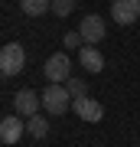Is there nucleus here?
<instances>
[{
    "mask_svg": "<svg viewBox=\"0 0 140 147\" xmlns=\"http://www.w3.org/2000/svg\"><path fill=\"white\" fill-rule=\"evenodd\" d=\"M26 65V49L20 42H7L3 49H0V75L3 79H13V75H20Z\"/></svg>",
    "mask_w": 140,
    "mask_h": 147,
    "instance_id": "1",
    "label": "nucleus"
},
{
    "mask_svg": "<svg viewBox=\"0 0 140 147\" xmlns=\"http://www.w3.org/2000/svg\"><path fill=\"white\" fill-rule=\"evenodd\" d=\"M72 92L65 88V85H56L49 82V88L42 92V108H46V115H65L68 108H72Z\"/></svg>",
    "mask_w": 140,
    "mask_h": 147,
    "instance_id": "2",
    "label": "nucleus"
},
{
    "mask_svg": "<svg viewBox=\"0 0 140 147\" xmlns=\"http://www.w3.org/2000/svg\"><path fill=\"white\" fill-rule=\"evenodd\" d=\"M42 75H46L49 82H56V85H65L68 79H72V62H68V56H65V53L49 56V59H46V69H42Z\"/></svg>",
    "mask_w": 140,
    "mask_h": 147,
    "instance_id": "3",
    "label": "nucleus"
},
{
    "mask_svg": "<svg viewBox=\"0 0 140 147\" xmlns=\"http://www.w3.org/2000/svg\"><path fill=\"white\" fill-rule=\"evenodd\" d=\"M111 16H114V23H121V26L137 23L140 20V0H114L111 3Z\"/></svg>",
    "mask_w": 140,
    "mask_h": 147,
    "instance_id": "4",
    "label": "nucleus"
},
{
    "mask_svg": "<svg viewBox=\"0 0 140 147\" xmlns=\"http://www.w3.org/2000/svg\"><path fill=\"white\" fill-rule=\"evenodd\" d=\"M13 105L20 111V118H33V115H39V108H42V95H36L33 88H20L13 95Z\"/></svg>",
    "mask_w": 140,
    "mask_h": 147,
    "instance_id": "5",
    "label": "nucleus"
},
{
    "mask_svg": "<svg viewBox=\"0 0 140 147\" xmlns=\"http://www.w3.org/2000/svg\"><path fill=\"white\" fill-rule=\"evenodd\" d=\"M72 111H75L82 121H101V118H104V105H101V101H94L91 95L75 98V101H72Z\"/></svg>",
    "mask_w": 140,
    "mask_h": 147,
    "instance_id": "6",
    "label": "nucleus"
},
{
    "mask_svg": "<svg viewBox=\"0 0 140 147\" xmlns=\"http://www.w3.org/2000/svg\"><path fill=\"white\" fill-rule=\"evenodd\" d=\"M23 131H26V121L20 115H7L3 121H0V141L3 144H16L23 137Z\"/></svg>",
    "mask_w": 140,
    "mask_h": 147,
    "instance_id": "7",
    "label": "nucleus"
},
{
    "mask_svg": "<svg viewBox=\"0 0 140 147\" xmlns=\"http://www.w3.org/2000/svg\"><path fill=\"white\" fill-rule=\"evenodd\" d=\"M78 33L85 36V42H88V46H98V42L104 39V33H108V26H104L101 16H85L82 26H78Z\"/></svg>",
    "mask_w": 140,
    "mask_h": 147,
    "instance_id": "8",
    "label": "nucleus"
},
{
    "mask_svg": "<svg viewBox=\"0 0 140 147\" xmlns=\"http://www.w3.org/2000/svg\"><path fill=\"white\" fill-rule=\"evenodd\" d=\"M78 62H82L85 72L98 75L101 69H104V56H101V49H94V46H88V42H85V46L78 49Z\"/></svg>",
    "mask_w": 140,
    "mask_h": 147,
    "instance_id": "9",
    "label": "nucleus"
},
{
    "mask_svg": "<svg viewBox=\"0 0 140 147\" xmlns=\"http://www.w3.org/2000/svg\"><path fill=\"white\" fill-rule=\"evenodd\" d=\"M20 10L26 16H42L46 10H52V0H20Z\"/></svg>",
    "mask_w": 140,
    "mask_h": 147,
    "instance_id": "10",
    "label": "nucleus"
},
{
    "mask_svg": "<svg viewBox=\"0 0 140 147\" xmlns=\"http://www.w3.org/2000/svg\"><path fill=\"white\" fill-rule=\"evenodd\" d=\"M26 134H33V137H46V134H49V124H46V118H42V115H33V118H26Z\"/></svg>",
    "mask_w": 140,
    "mask_h": 147,
    "instance_id": "11",
    "label": "nucleus"
},
{
    "mask_svg": "<svg viewBox=\"0 0 140 147\" xmlns=\"http://www.w3.org/2000/svg\"><path fill=\"white\" fill-rule=\"evenodd\" d=\"M65 88L72 92V98H85V95H88V82H85V79H68Z\"/></svg>",
    "mask_w": 140,
    "mask_h": 147,
    "instance_id": "12",
    "label": "nucleus"
},
{
    "mask_svg": "<svg viewBox=\"0 0 140 147\" xmlns=\"http://www.w3.org/2000/svg\"><path fill=\"white\" fill-rule=\"evenodd\" d=\"M75 10V0H52V13L56 16H68Z\"/></svg>",
    "mask_w": 140,
    "mask_h": 147,
    "instance_id": "13",
    "label": "nucleus"
},
{
    "mask_svg": "<svg viewBox=\"0 0 140 147\" xmlns=\"http://www.w3.org/2000/svg\"><path fill=\"white\" fill-rule=\"evenodd\" d=\"M78 46H85V36L78 30H68L65 33V49H78Z\"/></svg>",
    "mask_w": 140,
    "mask_h": 147,
    "instance_id": "14",
    "label": "nucleus"
}]
</instances>
